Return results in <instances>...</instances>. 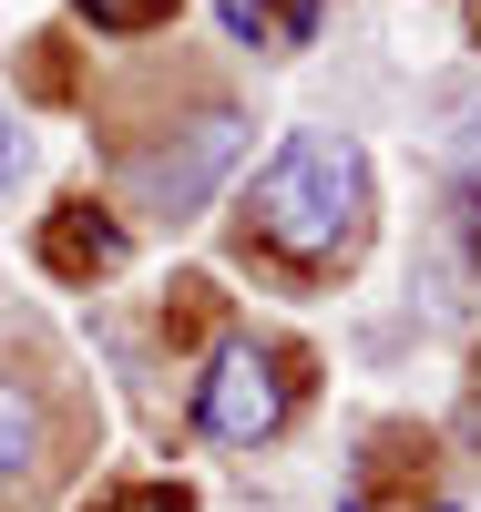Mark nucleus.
I'll return each instance as SVG.
<instances>
[{
  "mask_svg": "<svg viewBox=\"0 0 481 512\" xmlns=\"http://www.w3.org/2000/svg\"><path fill=\"white\" fill-rule=\"evenodd\" d=\"M256 236L287 246V256H338V246H359L369 226V154L348 144V134H287L267 164H256Z\"/></svg>",
  "mask_w": 481,
  "mask_h": 512,
  "instance_id": "1",
  "label": "nucleus"
},
{
  "mask_svg": "<svg viewBox=\"0 0 481 512\" xmlns=\"http://www.w3.org/2000/svg\"><path fill=\"white\" fill-rule=\"evenodd\" d=\"M277 420H287V379H277V359L256 349V338H226V349L205 359V379H195V431L226 441V451H256Z\"/></svg>",
  "mask_w": 481,
  "mask_h": 512,
  "instance_id": "2",
  "label": "nucleus"
},
{
  "mask_svg": "<svg viewBox=\"0 0 481 512\" xmlns=\"http://www.w3.org/2000/svg\"><path fill=\"white\" fill-rule=\"evenodd\" d=\"M246 154V123L236 113H205L185 144H164V154H144V175H134V195H144V216H195V205L226 185V164Z\"/></svg>",
  "mask_w": 481,
  "mask_h": 512,
  "instance_id": "3",
  "label": "nucleus"
},
{
  "mask_svg": "<svg viewBox=\"0 0 481 512\" xmlns=\"http://www.w3.org/2000/svg\"><path fill=\"white\" fill-rule=\"evenodd\" d=\"M430 144H441L451 175H481V82H451V93H430Z\"/></svg>",
  "mask_w": 481,
  "mask_h": 512,
  "instance_id": "4",
  "label": "nucleus"
},
{
  "mask_svg": "<svg viewBox=\"0 0 481 512\" xmlns=\"http://www.w3.org/2000/svg\"><path fill=\"white\" fill-rule=\"evenodd\" d=\"M31 461H41V410L21 379H0V482H21Z\"/></svg>",
  "mask_w": 481,
  "mask_h": 512,
  "instance_id": "5",
  "label": "nucleus"
},
{
  "mask_svg": "<svg viewBox=\"0 0 481 512\" xmlns=\"http://www.w3.org/2000/svg\"><path fill=\"white\" fill-rule=\"evenodd\" d=\"M93 31H154V21H174V0H72Z\"/></svg>",
  "mask_w": 481,
  "mask_h": 512,
  "instance_id": "6",
  "label": "nucleus"
},
{
  "mask_svg": "<svg viewBox=\"0 0 481 512\" xmlns=\"http://www.w3.org/2000/svg\"><path fill=\"white\" fill-rule=\"evenodd\" d=\"M93 512H195V502L174 492V482H123V492H103Z\"/></svg>",
  "mask_w": 481,
  "mask_h": 512,
  "instance_id": "7",
  "label": "nucleus"
},
{
  "mask_svg": "<svg viewBox=\"0 0 481 512\" xmlns=\"http://www.w3.org/2000/svg\"><path fill=\"white\" fill-rule=\"evenodd\" d=\"M215 11H226V31L246 41V52H267V41H277V11H267V0H215Z\"/></svg>",
  "mask_w": 481,
  "mask_h": 512,
  "instance_id": "8",
  "label": "nucleus"
},
{
  "mask_svg": "<svg viewBox=\"0 0 481 512\" xmlns=\"http://www.w3.org/2000/svg\"><path fill=\"white\" fill-rule=\"evenodd\" d=\"M21 164H31V144H21V123H11V113H0V195H11V185H21Z\"/></svg>",
  "mask_w": 481,
  "mask_h": 512,
  "instance_id": "9",
  "label": "nucleus"
},
{
  "mask_svg": "<svg viewBox=\"0 0 481 512\" xmlns=\"http://www.w3.org/2000/svg\"><path fill=\"white\" fill-rule=\"evenodd\" d=\"M471 41H481V0H471Z\"/></svg>",
  "mask_w": 481,
  "mask_h": 512,
  "instance_id": "10",
  "label": "nucleus"
}]
</instances>
